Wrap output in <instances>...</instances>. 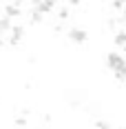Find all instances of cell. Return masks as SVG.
Masks as SVG:
<instances>
[{"instance_id": "3957f363", "label": "cell", "mask_w": 126, "mask_h": 129, "mask_svg": "<svg viewBox=\"0 0 126 129\" xmlns=\"http://www.w3.org/2000/svg\"><path fill=\"white\" fill-rule=\"evenodd\" d=\"M122 62H124V58H122V56H119L117 51H111L108 56H106V64H108L113 71H115V69H117V67H119Z\"/></svg>"}, {"instance_id": "6da1fadb", "label": "cell", "mask_w": 126, "mask_h": 129, "mask_svg": "<svg viewBox=\"0 0 126 129\" xmlns=\"http://www.w3.org/2000/svg\"><path fill=\"white\" fill-rule=\"evenodd\" d=\"M22 38H25V27H20V25H13L11 34H9V45H11V47H18Z\"/></svg>"}, {"instance_id": "e0dca14e", "label": "cell", "mask_w": 126, "mask_h": 129, "mask_svg": "<svg viewBox=\"0 0 126 129\" xmlns=\"http://www.w3.org/2000/svg\"><path fill=\"white\" fill-rule=\"evenodd\" d=\"M124 53H126V47H124Z\"/></svg>"}, {"instance_id": "ba28073f", "label": "cell", "mask_w": 126, "mask_h": 129, "mask_svg": "<svg viewBox=\"0 0 126 129\" xmlns=\"http://www.w3.org/2000/svg\"><path fill=\"white\" fill-rule=\"evenodd\" d=\"M113 40H115V45H117V47H126V31H117Z\"/></svg>"}, {"instance_id": "30bf717a", "label": "cell", "mask_w": 126, "mask_h": 129, "mask_svg": "<svg viewBox=\"0 0 126 129\" xmlns=\"http://www.w3.org/2000/svg\"><path fill=\"white\" fill-rule=\"evenodd\" d=\"M95 127L97 129H111V122H106V120L100 118V120H95Z\"/></svg>"}, {"instance_id": "4fadbf2b", "label": "cell", "mask_w": 126, "mask_h": 129, "mask_svg": "<svg viewBox=\"0 0 126 129\" xmlns=\"http://www.w3.org/2000/svg\"><path fill=\"white\" fill-rule=\"evenodd\" d=\"M16 127H27V118H16Z\"/></svg>"}, {"instance_id": "9a60e30c", "label": "cell", "mask_w": 126, "mask_h": 129, "mask_svg": "<svg viewBox=\"0 0 126 129\" xmlns=\"http://www.w3.org/2000/svg\"><path fill=\"white\" fill-rule=\"evenodd\" d=\"M2 45H5V40H2V34H0V47H2Z\"/></svg>"}, {"instance_id": "5b68a950", "label": "cell", "mask_w": 126, "mask_h": 129, "mask_svg": "<svg viewBox=\"0 0 126 129\" xmlns=\"http://www.w3.org/2000/svg\"><path fill=\"white\" fill-rule=\"evenodd\" d=\"M5 16H7V18H16V16H20V5H18V2H16V5H11V2L5 5Z\"/></svg>"}, {"instance_id": "9c48e42d", "label": "cell", "mask_w": 126, "mask_h": 129, "mask_svg": "<svg viewBox=\"0 0 126 129\" xmlns=\"http://www.w3.org/2000/svg\"><path fill=\"white\" fill-rule=\"evenodd\" d=\"M42 20H44V16H42L38 9H33V11H31V22H33V25H40Z\"/></svg>"}, {"instance_id": "5bb4252c", "label": "cell", "mask_w": 126, "mask_h": 129, "mask_svg": "<svg viewBox=\"0 0 126 129\" xmlns=\"http://www.w3.org/2000/svg\"><path fill=\"white\" fill-rule=\"evenodd\" d=\"M115 25H117V20H115V18H111V20H108V27H111V29H115Z\"/></svg>"}, {"instance_id": "2e32d148", "label": "cell", "mask_w": 126, "mask_h": 129, "mask_svg": "<svg viewBox=\"0 0 126 129\" xmlns=\"http://www.w3.org/2000/svg\"><path fill=\"white\" fill-rule=\"evenodd\" d=\"M124 20H126V11H124Z\"/></svg>"}, {"instance_id": "ac0fdd59", "label": "cell", "mask_w": 126, "mask_h": 129, "mask_svg": "<svg viewBox=\"0 0 126 129\" xmlns=\"http://www.w3.org/2000/svg\"><path fill=\"white\" fill-rule=\"evenodd\" d=\"M122 129H126V127H122Z\"/></svg>"}, {"instance_id": "8fae6325", "label": "cell", "mask_w": 126, "mask_h": 129, "mask_svg": "<svg viewBox=\"0 0 126 129\" xmlns=\"http://www.w3.org/2000/svg\"><path fill=\"white\" fill-rule=\"evenodd\" d=\"M58 18H60V20H66V18H69V9H60V11H58Z\"/></svg>"}, {"instance_id": "277c9868", "label": "cell", "mask_w": 126, "mask_h": 129, "mask_svg": "<svg viewBox=\"0 0 126 129\" xmlns=\"http://www.w3.org/2000/svg\"><path fill=\"white\" fill-rule=\"evenodd\" d=\"M53 7H55V2H51V0H42V2H33V9H38L42 16L44 13H51L53 11Z\"/></svg>"}, {"instance_id": "7c38bea8", "label": "cell", "mask_w": 126, "mask_h": 129, "mask_svg": "<svg viewBox=\"0 0 126 129\" xmlns=\"http://www.w3.org/2000/svg\"><path fill=\"white\" fill-rule=\"evenodd\" d=\"M111 7H113V9H119V11H122V9H124V2H122V0H115V2H111Z\"/></svg>"}, {"instance_id": "8992f818", "label": "cell", "mask_w": 126, "mask_h": 129, "mask_svg": "<svg viewBox=\"0 0 126 129\" xmlns=\"http://www.w3.org/2000/svg\"><path fill=\"white\" fill-rule=\"evenodd\" d=\"M11 29H13V25H11V18H0V34H11Z\"/></svg>"}, {"instance_id": "7a4b0ae2", "label": "cell", "mask_w": 126, "mask_h": 129, "mask_svg": "<svg viewBox=\"0 0 126 129\" xmlns=\"http://www.w3.org/2000/svg\"><path fill=\"white\" fill-rule=\"evenodd\" d=\"M69 38L73 40V42H77V45H82V42H86L88 34L84 29H71V31H69Z\"/></svg>"}, {"instance_id": "52a82bcc", "label": "cell", "mask_w": 126, "mask_h": 129, "mask_svg": "<svg viewBox=\"0 0 126 129\" xmlns=\"http://www.w3.org/2000/svg\"><path fill=\"white\" fill-rule=\"evenodd\" d=\"M115 78H117L119 82H124V80H126V60L119 64L117 69H115Z\"/></svg>"}]
</instances>
